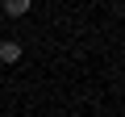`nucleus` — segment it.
I'll use <instances>...</instances> for the list:
<instances>
[{
    "label": "nucleus",
    "instance_id": "nucleus-1",
    "mask_svg": "<svg viewBox=\"0 0 125 117\" xmlns=\"http://www.w3.org/2000/svg\"><path fill=\"white\" fill-rule=\"evenodd\" d=\"M21 58V46L17 42H0V63H17Z\"/></svg>",
    "mask_w": 125,
    "mask_h": 117
},
{
    "label": "nucleus",
    "instance_id": "nucleus-2",
    "mask_svg": "<svg viewBox=\"0 0 125 117\" xmlns=\"http://www.w3.org/2000/svg\"><path fill=\"white\" fill-rule=\"evenodd\" d=\"M4 13L9 17H25L29 13V0H4Z\"/></svg>",
    "mask_w": 125,
    "mask_h": 117
}]
</instances>
